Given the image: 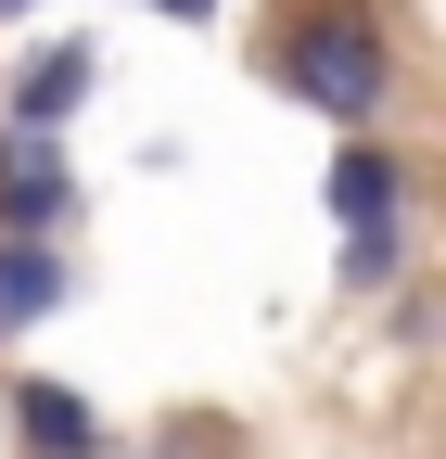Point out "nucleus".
I'll list each match as a JSON object with an SVG mask.
<instances>
[{
    "label": "nucleus",
    "mask_w": 446,
    "mask_h": 459,
    "mask_svg": "<svg viewBox=\"0 0 446 459\" xmlns=\"http://www.w3.org/2000/svg\"><path fill=\"white\" fill-rule=\"evenodd\" d=\"M77 294V268H64V243H13V230H0V344H26L51 307Z\"/></svg>",
    "instance_id": "obj_6"
},
{
    "label": "nucleus",
    "mask_w": 446,
    "mask_h": 459,
    "mask_svg": "<svg viewBox=\"0 0 446 459\" xmlns=\"http://www.w3.org/2000/svg\"><path fill=\"white\" fill-rule=\"evenodd\" d=\"M13 434H26V459H102V446H116L102 409L77 383H51V370H13Z\"/></svg>",
    "instance_id": "obj_5"
},
{
    "label": "nucleus",
    "mask_w": 446,
    "mask_h": 459,
    "mask_svg": "<svg viewBox=\"0 0 446 459\" xmlns=\"http://www.w3.org/2000/svg\"><path fill=\"white\" fill-rule=\"evenodd\" d=\"M26 13H51V0H0V26H26Z\"/></svg>",
    "instance_id": "obj_8"
},
{
    "label": "nucleus",
    "mask_w": 446,
    "mask_h": 459,
    "mask_svg": "<svg viewBox=\"0 0 446 459\" xmlns=\"http://www.w3.org/2000/svg\"><path fill=\"white\" fill-rule=\"evenodd\" d=\"M319 204H331V281L370 307L408 281V153L396 141H331L319 166Z\"/></svg>",
    "instance_id": "obj_2"
},
{
    "label": "nucleus",
    "mask_w": 446,
    "mask_h": 459,
    "mask_svg": "<svg viewBox=\"0 0 446 459\" xmlns=\"http://www.w3.org/2000/svg\"><path fill=\"white\" fill-rule=\"evenodd\" d=\"M0 230H13V243H64V230H77L64 141H51V128H13V115H0Z\"/></svg>",
    "instance_id": "obj_3"
},
{
    "label": "nucleus",
    "mask_w": 446,
    "mask_h": 459,
    "mask_svg": "<svg viewBox=\"0 0 446 459\" xmlns=\"http://www.w3.org/2000/svg\"><path fill=\"white\" fill-rule=\"evenodd\" d=\"M90 77H102V51H90V39H39V51H13V90H0V115L64 141V128H77V102H90Z\"/></svg>",
    "instance_id": "obj_4"
},
{
    "label": "nucleus",
    "mask_w": 446,
    "mask_h": 459,
    "mask_svg": "<svg viewBox=\"0 0 446 459\" xmlns=\"http://www.w3.org/2000/svg\"><path fill=\"white\" fill-rule=\"evenodd\" d=\"M153 13H166V26H217V0H153Z\"/></svg>",
    "instance_id": "obj_7"
},
{
    "label": "nucleus",
    "mask_w": 446,
    "mask_h": 459,
    "mask_svg": "<svg viewBox=\"0 0 446 459\" xmlns=\"http://www.w3.org/2000/svg\"><path fill=\"white\" fill-rule=\"evenodd\" d=\"M268 77H281L331 141H382V115H396V39H382L370 0H294L281 39H268Z\"/></svg>",
    "instance_id": "obj_1"
}]
</instances>
